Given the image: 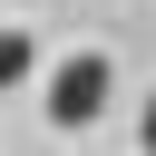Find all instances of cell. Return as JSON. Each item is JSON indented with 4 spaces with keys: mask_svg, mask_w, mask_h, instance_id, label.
Instances as JSON below:
<instances>
[{
    "mask_svg": "<svg viewBox=\"0 0 156 156\" xmlns=\"http://www.w3.org/2000/svg\"><path fill=\"white\" fill-rule=\"evenodd\" d=\"M107 88H117V68H107L98 49H78V58L49 68V117H58V127H88V117L107 107Z\"/></svg>",
    "mask_w": 156,
    "mask_h": 156,
    "instance_id": "obj_1",
    "label": "cell"
},
{
    "mask_svg": "<svg viewBox=\"0 0 156 156\" xmlns=\"http://www.w3.org/2000/svg\"><path fill=\"white\" fill-rule=\"evenodd\" d=\"M20 78H29V39H20V29H0V88H20Z\"/></svg>",
    "mask_w": 156,
    "mask_h": 156,
    "instance_id": "obj_2",
    "label": "cell"
}]
</instances>
